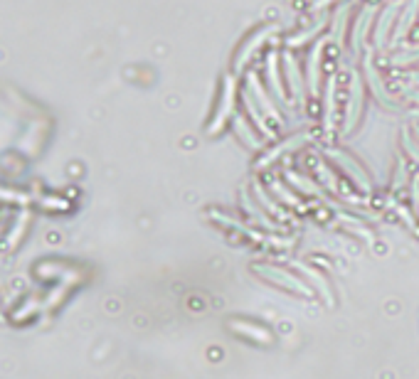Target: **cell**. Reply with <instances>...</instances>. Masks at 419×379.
I'll list each match as a JSON object with an SVG mask.
<instances>
[{"mask_svg": "<svg viewBox=\"0 0 419 379\" xmlns=\"http://www.w3.org/2000/svg\"><path fill=\"white\" fill-rule=\"evenodd\" d=\"M254 274L264 281L274 283V286L283 288L294 296H303V298H311L314 296V288L308 286L306 278H301L299 274H294L291 269H283V266H271V263H254Z\"/></svg>", "mask_w": 419, "mask_h": 379, "instance_id": "6da1fadb", "label": "cell"}, {"mask_svg": "<svg viewBox=\"0 0 419 379\" xmlns=\"http://www.w3.org/2000/svg\"><path fill=\"white\" fill-rule=\"evenodd\" d=\"M227 325L234 335H240L242 340H249V343H254V345H271L274 343V332H271L269 328H264V325L252 323V320L232 318Z\"/></svg>", "mask_w": 419, "mask_h": 379, "instance_id": "7a4b0ae2", "label": "cell"}, {"mask_svg": "<svg viewBox=\"0 0 419 379\" xmlns=\"http://www.w3.org/2000/svg\"><path fill=\"white\" fill-rule=\"evenodd\" d=\"M234 92H237V89H234V79H232V77H227V79H225V89H222V101H220V106H217V111H215V118H212V121H210V126H207L210 135L220 133L222 126H225V121L232 116Z\"/></svg>", "mask_w": 419, "mask_h": 379, "instance_id": "3957f363", "label": "cell"}, {"mask_svg": "<svg viewBox=\"0 0 419 379\" xmlns=\"http://www.w3.org/2000/svg\"><path fill=\"white\" fill-rule=\"evenodd\" d=\"M363 111V81L357 77V72L351 74V99H348V109H345V126L343 133H351L355 129L357 118Z\"/></svg>", "mask_w": 419, "mask_h": 379, "instance_id": "277c9868", "label": "cell"}, {"mask_svg": "<svg viewBox=\"0 0 419 379\" xmlns=\"http://www.w3.org/2000/svg\"><path fill=\"white\" fill-rule=\"evenodd\" d=\"M328 158L335 160V163H338V166L343 168V170L348 172V175H351V178L365 190V192H370V180H368V175H365L363 168L357 166V163L351 158V155H345L343 151H328Z\"/></svg>", "mask_w": 419, "mask_h": 379, "instance_id": "5b68a950", "label": "cell"}, {"mask_svg": "<svg viewBox=\"0 0 419 379\" xmlns=\"http://www.w3.org/2000/svg\"><path fill=\"white\" fill-rule=\"evenodd\" d=\"M308 141H311V135H308V133L291 135L289 141L281 143V146H277V148H274V151H271V153H266L264 158L259 160L257 168H266V166H271V163H274V160H277V158H283V155L291 153V151H299V148H301L303 143H308Z\"/></svg>", "mask_w": 419, "mask_h": 379, "instance_id": "8992f818", "label": "cell"}, {"mask_svg": "<svg viewBox=\"0 0 419 379\" xmlns=\"http://www.w3.org/2000/svg\"><path fill=\"white\" fill-rule=\"evenodd\" d=\"M274 30H277V27H264V30L254 32V35L249 37V40H246V44L242 47L240 57H237V69H242V67L246 64V62H249L254 55H257V49L262 47V44H264L271 35H274Z\"/></svg>", "mask_w": 419, "mask_h": 379, "instance_id": "52a82bcc", "label": "cell"}, {"mask_svg": "<svg viewBox=\"0 0 419 379\" xmlns=\"http://www.w3.org/2000/svg\"><path fill=\"white\" fill-rule=\"evenodd\" d=\"M296 269L306 276L308 286L316 288V291H320V296H323L328 303H333V288H331V283L323 278V274H320V271H316L314 266H306V263H296Z\"/></svg>", "mask_w": 419, "mask_h": 379, "instance_id": "ba28073f", "label": "cell"}, {"mask_svg": "<svg viewBox=\"0 0 419 379\" xmlns=\"http://www.w3.org/2000/svg\"><path fill=\"white\" fill-rule=\"evenodd\" d=\"M323 44L326 40H320L314 49H311V57H308V89L314 96H318V81H320V55H323Z\"/></svg>", "mask_w": 419, "mask_h": 379, "instance_id": "9c48e42d", "label": "cell"}, {"mask_svg": "<svg viewBox=\"0 0 419 379\" xmlns=\"http://www.w3.org/2000/svg\"><path fill=\"white\" fill-rule=\"evenodd\" d=\"M249 94H252V96L257 99V101H259V106L264 109V114H266V116H269V118H274V121H279V123H281V116H279V111L274 109V106H271L269 96H266V92H264V86L259 84L257 74H252V77H249Z\"/></svg>", "mask_w": 419, "mask_h": 379, "instance_id": "30bf717a", "label": "cell"}, {"mask_svg": "<svg viewBox=\"0 0 419 379\" xmlns=\"http://www.w3.org/2000/svg\"><path fill=\"white\" fill-rule=\"evenodd\" d=\"M365 74H368L370 86H372V92H375V96L380 99V101H382V104H385V106H392V104H394V99L390 96L388 92H385V86H382L380 77H377L375 67H372V55L365 57Z\"/></svg>", "mask_w": 419, "mask_h": 379, "instance_id": "8fae6325", "label": "cell"}, {"mask_svg": "<svg viewBox=\"0 0 419 379\" xmlns=\"http://www.w3.org/2000/svg\"><path fill=\"white\" fill-rule=\"evenodd\" d=\"M397 10H400V3H390V5L385 8V12L380 15V20H377V27H375V44H377V47H382V44H385V35H388L390 25H392Z\"/></svg>", "mask_w": 419, "mask_h": 379, "instance_id": "7c38bea8", "label": "cell"}, {"mask_svg": "<svg viewBox=\"0 0 419 379\" xmlns=\"http://www.w3.org/2000/svg\"><path fill=\"white\" fill-rule=\"evenodd\" d=\"M335 77L328 79V89H326V116H323V131L326 135L333 133V123H335Z\"/></svg>", "mask_w": 419, "mask_h": 379, "instance_id": "4fadbf2b", "label": "cell"}, {"mask_svg": "<svg viewBox=\"0 0 419 379\" xmlns=\"http://www.w3.org/2000/svg\"><path fill=\"white\" fill-rule=\"evenodd\" d=\"M372 15H375V5H368L363 12H360V15H357L355 27H353V49H355V52H360L365 30H368V25H370V20H372Z\"/></svg>", "mask_w": 419, "mask_h": 379, "instance_id": "5bb4252c", "label": "cell"}, {"mask_svg": "<svg viewBox=\"0 0 419 379\" xmlns=\"http://www.w3.org/2000/svg\"><path fill=\"white\" fill-rule=\"evenodd\" d=\"M283 62H286V74H289L291 92H294L296 101H299V104H303V81H301V74H299V67H296L294 55H289V52H286Z\"/></svg>", "mask_w": 419, "mask_h": 379, "instance_id": "9a60e30c", "label": "cell"}, {"mask_svg": "<svg viewBox=\"0 0 419 379\" xmlns=\"http://www.w3.org/2000/svg\"><path fill=\"white\" fill-rule=\"evenodd\" d=\"M266 74H269V81H271V92L279 101H286V92H283L281 86V79H279V62H277V55H269L266 60Z\"/></svg>", "mask_w": 419, "mask_h": 379, "instance_id": "2e32d148", "label": "cell"}, {"mask_svg": "<svg viewBox=\"0 0 419 379\" xmlns=\"http://www.w3.org/2000/svg\"><path fill=\"white\" fill-rule=\"evenodd\" d=\"M234 129H237V135H240V138L246 143V146H249V148H259V151H262V141H259V135H254L252 129L246 126L244 116L234 114Z\"/></svg>", "mask_w": 419, "mask_h": 379, "instance_id": "e0dca14e", "label": "cell"}, {"mask_svg": "<svg viewBox=\"0 0 419 379\" xmlns=\"http://www.w3.org/2000/svg\"><path fill=\"white\" fill-rule=\"evenodd\" d=\"M417 8H419V0H409V5H407V10L402 12V20H400V25H397V30H394V42L402 40V35L409 30V25H412L414 18H417Z\"/></svg>", "mask_w": 419, "mask_h": 379, "instance_id": "ac0fdd59", "label": "cell"}, {"mask_svg": "<svg viewBox=\"0 0 419 379\" xmlns=\"http://www.w3.org/2000/svg\"><path fill=\"white\" fill-rule=\"evenodd\" d=\"M244 104H246V111L252 114V118H254V123L259 126V131L266 135V138H274V131L269 129L264 123V118H262V114H259V109H257V104H254V96L252 94H244Z\"/></svg>", "mask_w": 419, "mask_h": 379, "instance_id": "d6986e66", "label": "cell"}, {"mask_svg": "<svg viewBox=\"0 0 419 379\" xmlns=\"http://www.w3.org/2000/svg\"><path fill=\"white\" fill-rule=\"evenodd\" d=\"M271 190H274V195L281 197V200L286 202V205H291V207H301V200H299V197H296L294 192H291V190L286 187L283 183L274 180V183H271Z\"/></svg>", "mask_w": 419, "mask_h": 379, "instance_id": "ffe728a7", "label": "cell"}, {"mask_svg": "<svg viewBox=\"0 0 419 379\" xmlns=\"http://www.w3.org/2000/svg\"><path fill=\"white\" fill-rule=\"evenodd\" d=\"M348 12H351V5H343L338 12H335V23H333V37L335 42H343V30H345V20H348Z\"/></svg>", "mask_w": 419, "mask_h": 379, "instance_id": "44dd1931", "label": "cell"}, {"mask_svg": "<svg viewBox=\"0 0 419 379\" xmlns=\"http://www.w3.org/2000/svg\"><path fill=\"white\" fill-rule=\"evenodd\" d=\"M289 180L296 185V187H301V192H306V195H320V190L316 187L314 183H308V180L303 178V175H294V172H291Z\"/></svg>", "mask_w": 419, "mask_h": 379, "instance_id": "7402d4cb", "label": "cell"}, {"mask_svg": "<svg viewBox=\"0 0 419 379\" xmlns=\"http://www.w3.org/2000/svg\"><path fill=\"white\" fill-rule=\"evenodd\" d=\"M254 190H257V200L262 202V205H264L266 209H269L271 214H277V217H283V212H281V207H279V205H274V202L269 200V197L264 195V187H262V185H254Z\"/></svg>", "mask_w": 419, "mask_h": 379, "instance_id": "603a6c76", "label": "cell"}, {"mask_svg": "<svg viewBox=\"0 0 419 379\" xmlns=\"http://www.w3.org/2000/svg\"><path fill=\"white\" fill-rule=\"evenodd\" d=\"M320 27H323V20H320L318 25H314V27H308V30L303 32V35H296V37H291V40H289V44H291V47H299V44H303V42H306V40H311V37H314L316 32H320Z\"/></svg>", "mask_w": 419, "mask_h": 379, "instance_id": "cb8c5ba5", "label": "cell"}, {"mask_svg": "<svg viewBox=\"0 0 419 379\" xmlns=\"http://www.w3.org/2000/svg\"><path fill=\"white\" fill-rule=\"evenodd\" d=\"M402 141H405V148H407V151H409V155H412V158L419 163V146L412 141V135H409V133H405V135H402Z\"/></svg>", "mask_w": 419, "mask_h": 379, "instance_id": "d4e9b609", "label": "cell"}, {"mask_svg": "<svg viewBox=\"0 0 419 379\" xmlns=\"http://www.w3.org/2000/svg\"><path fill=\"white\" fill-rule=\"evenodd\" d=\"M414 60H419V49L417 52L412 49V52H407V55H394L392 57L394 64H409V62H414Z\"/></svg>", "mask_w": 419, "mask_h": 379, "instance_id": "484cf974", "label": "cell"}, {"mask_svg": "<svg viewBox=\"0 0 419 379\" xmlns=\"http://www.w3.org/2000/svg\"><path fill=\"white\" fill-rule=\"evenodd\" d=\"M333 0H316L314 3V10H320V8H326V5H331Z\"/></svg>", "mask_w": 419, "mask_h": 379, "instance_id": "4316f807", "label": "cell"}, {"mask_svg": "<svg viewBox=\"0 0 419 379\" xmlns=\"http://www.w3.org/2000/svg\"><path fill=\"white\" fill-rule=\"evenodd\" d=\"M407 77H409V79L417 81V84H419V72H409V74H407Z\"/></svg>", "mask_w": 419, "mask_h": 379, "instance_id": "83f0119b", "label": "cell"}, {"mask_svg": "<svg viewBox=\"0 0 419 379\" xmlns=\"http://www.w3.org/2000/svg\"><path fill=\"white\" fill-rule=\"evenodd\" d=\"M409 96H412V99H417V101H419V92H417V94H414V92H409Z\"/></svg>", "mask_w": 419, "mask_h": 379, "instance_id": "f1b7e54d", "label": "cell"}, {"mask_svg": "<svg viewBox=\"0 0 419 379\" xmlns=\"http://www.w3.org/2000/svg\"><path fill=\"white\" fill-rule=\"evenodd\" d=\"M414 114H417V116H419V111H414Z\"/></svg>", "mask_w": 419, "mask_h": 379, "instance_id": "f546056e", "label": "cell"}]
</instances>
